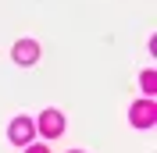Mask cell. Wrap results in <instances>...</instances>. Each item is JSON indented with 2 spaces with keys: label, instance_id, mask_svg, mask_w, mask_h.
I'll list each match as a JSON object with an SVG mask.
<instances>
[{
  "label": "cell",
  "instance_id": "cell-7",
  "mask_svg": "<svg viewBox=\"0 0 157 153\" xmlns=\"http://www.w3.org/2000/svg\"><path fill=\"white\" fill-rule=\"evenodd\" d=\"M71 153H82V150H71Z\"/></svg>",
  "mask_w": 157,
  "mask_h": 153
},
{
  "label": "cell",
  "instance_id": "cell-5",
  "mask_svg": "<svg viewBox=\"0 0 157 153\" xmlns=\"http://www.w3.org/2000/svg\"><path fill=\"white\" fill-rule=\"evenodd\" d=\"M139 82H143L147 100H154V96H157V71H143V78H139Z\"/></svg>",
  "mask_w": 157,
  "mask_h": 153
},
{
  "label": "cell",
  "instance_id": "cell-3",
  "mask_svg": "<svg viewBox=\"0 0 157 153\" xmlns=\"http://www.w3.org/2000/svg\"><path fill=\"white\" fill-rule=\"evenodd\" d=\"M7 135H11V143H18V146H29V143H32V135H36V125H32V118L18 114L14 121H11Z\"/></svg>",
  "mask_w": 157,
  "mask_h": 153
},
{
  "label": "cell",
  "instance_id": "cell-4",
  "mask_svg": "<svg viewBox=\"0 0 157 153\" xmlns=\"http://www.w3.org/2000/svg\"><path fill=\"white\" fill-rule=\"evenodd\" d=\"M11 57H14V64H36L39 61V43L36 39H18L14 43V50H11Z\"/></svg>",
  "mask_w": 157,
  "mask_h": 153
},
{
  "label": "cell",
  "instance_id": "cell-1",
  "mask_svg": "<svg viewBox=\"0 0 157 153\" xmlns=\"http://www.w3.org/2000/svg\"><path fill=\"white\" fill-rule=\"evenodd\" d=\"M128 118H132V125L136 128H150V125H157V100H136L132 103V110H128Z\"/></svg>",
  "mask_w": 157,
  "mask_h": 153
},
{
  "label": "cell",
  "instance_id": "cell-2",
  "mask_svg": "<svg viewBox=\"0 0 157 153\" xmlns=\"http://www.w3.org/2000/svg\"><path fill=\"white\" fill-rule=\"evenodd\" d=\"M32 125H36V132H43L47 139H57V135L64 132V114H61V110H43Z\"/></svg>",
  "mask_w": 157,
  "mask_h": 153
},
{
  "label": "cell",
  "instance_id": "cell-6",
  "mask_svg": "<svg viewBox=\"0 0 157 153\" xmlns=\"http://www.w3.org/2000/svg\"><path fill=\"white\" fill-rule=\"evenodd\" d=\"M25 153H50V150H47V146H39V143H29V146H25Z\"/></svg>",
  "mask_w": 157,
  "mask_h": 153
}]
</instances>
